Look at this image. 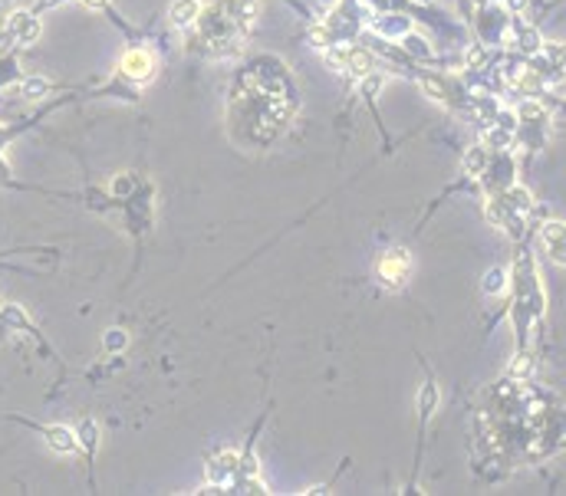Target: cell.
<instances>
[{"mask_svg": "<svg viewBox=\"0 0 566 496\" xmlns=\"http://www.w3.org/2000/svg\"><path fill=\"white\" fill-rule=\"evenodd\" d=\"M408 270H412V257H408V250H402V247L385 250L376 263L378 280H382V286H389V289H399V286L408 280Z\"/></svg>", "mask_w": 566, "mask_h": 496, "instance_id": "obj_1", "label": "cell"}, {"mask_svg": "<svg viewBox=\"0 0 566 496\" xmlns=\"http://www.w3.org/2000/svg\"><path fill=\"white\" fill-rule=\"evenodd\" d=\"M119 69H122V76L135 79V83H149L151 76H155V69H158V60H155V53L151 50L135 46V50H128L126 56H122Z\"/></svg>", "mask_w": 566, "mask_h": 496, "instance_id": "obj_2", "label": "cell"}, {"mask_svg": "<svg viewBox=\"0 0 566 496\" xmlns=\"http://www.w3.org/2000/svg\"><path fill=\"white\" fill-rule=\"evenodd\" d=\"M7 33H10L17 43H37V37H40L37 13H26V10L10 13V20H7Z\"/></svg>", "mask_w": 566, "mask_h": 496, "instance_id": "obj_3", "label": "cell"}, {"mask_svg": "<svg viewBox=\"0 0 566 496\" xmlns=\"http://www.w3.org/2000/svg\"><path fill=\"white\" fill-rule=\"evenodd\" d=\"M543 243H547V250H550V257L556 263H566V223L560 221L543 223Z\"/></svg>", "mask_w": 566, "mask_h": 496, "instance_id": "obj_4", "label": "cell"}, {"mask_svg": "<svg viewBox=\"0 0 566 496\" xmlns=\"http://www.w3.org/2000/svg\"><path fill=\"white\" fill-rule=\"evenodd\" d=\"M43 437H47V444L53 447V450H60V454H73L76 450V434L69 431V427H63V424H50V427H43Z\"/></svg>", "mask_w": 566, "mask_h": 496, "instance_id": "obj_5", "label": "cell"}, {"mask_svg": "<svg viewBox=\"0 0 566 496\" xmlns=\"http://www.w3.org/2000/svg\"><path fill=\"white\" fill-rule=\"evenodd\" d=\"M198 13H201V3H198V0H175V3L168 7V20H172V26H188L198 20Z\"/></svg>", "mask_w": 566, "mask_h": 496, "instance_id": "obj_6", "label": "cell"}, {"mask_svg": "<svg viewBox=\"0 0 566 496\" xmlns=\"http://www.w3.org/2000/svg\"><path fill=\"white\" fill-rule=\"evenodd\" d=\"M372 66H376V60H372V53H365V50H349L346 53V69L353 76H369L372 73Z\"/></svg>", "mask_w": 566, "mask_h": 496, "instance_id": "obj_7", "label": "cell"}, {"mask_svg": "<svg viewBox=\"0 0 566 496\" xmlns=\"http://www.w3.org/2000/svg\"><path fill=\"white\" fill-rule=\"evenodd\" d=\"M257 13H260V3H257V0H238V10H234V17H238V24L244 26V30L257 20Z\"/></svg>", "mask_w": 566, "mask_h": 496, "instance_id": "obj_8", "label": "cell"}, {"mask_svg": "<svg viewBox=\"0 0 566 496\" xmlns=\"http://www.w3.org/2000/svg\"><path fill=\"white\" fill-rule=\"evenodd\" d=\"M20 92H24L26 99H40V96H47V92H50V83H47V79H40V76H33V79H26L24 86H20Z\"/></svg>", "mask_w": 566, "mask_h": 496, "instance_id": "obj_9", "label": "cell"}, {"mask_svg": "<svg viewBox=\"0 0 566 496\" xmlns=\"http://www.w3.org/2000/svg\"><path fill=\"white\" fill-rule=\"evenodd\" d=\"M517 40H520V50H540V33L537 30H530V26H517Z\"/></svg>", "mask_w": 566, "mask_h": 496, "instance_id": "obj_10", "label": "cell"}, {"mask_svg": "<svg viewBox=\"0 0 566 496\" xmlns=\"http://www.w3.org/2000/svg\"><path fill=\"white\" fill-rule=\"evenodd\" d=\"M484 164H488V155H484V148H471L465 155V171L467 174H481L484 171Z\"/></svg>", "mask_w": 566, "mask_h": 496, "instance_id": "obj_11", "label": "cell"}, {"mask_svg": "<svg viewBox=\"0 0 566 496\" xmlns=\"http://www.w3.org/2000/svg\"><path fill=\"white\" fill-rule=\"evenodd\" d=\"M503 286H507V280H503V270H488V276H484V293H503Z\"/></svg>", "mask_w": 566, "mask_h": 496, "instance_id": "obj_12", "label": "cell"}, {"mask_svg": "<svg viewBox=\"0 0 566 496\" xmlns=\"http://www.w3.org/2000/svg\"><path fill=\"white\" fill-rule=\"evenodd\" d=\"M76 441L86 447V450H92V447H96V424H92V421H83V424H79V431H76Z\"/></svg>", "mask_w": 566, "mask_h": 496, "instance_id": "obj_13", "label": "cell"}, {"mask_svg": "<svg viewBox=\"0 0 566 496\" xmlns=\"http://www.w3.org/2000/svg\"><path fill=\"white\" fill-rule=\"evenodd\" d=\"M382 86H385V79H382V76H376V73L363 76V96H376Z\"/></svg>", "mask_w": 566, "mask_h": 496, "instance_id": "obj_14", "label": "cell"}, {"mask_svg": "<svg viewBox=\"0 0 566 496\" xmlns=\"http://www.w3.org/2000/svg\"><path fill=\"white\" fill-rule=\"evenodd\" d=\"M488 145H494V148L510 145V132H507V128H491V132H488Z\"/></svg>", "mask_w": 566, "mask_h": 496, "instance_id": "obj_15", "label": "cell"}, {"mask_svg": "<svg viewBox=\"0 0 566 496\" xmlns=\"http://www.w3.org/2000/svg\"><path fill=\"white\" fill-rule=\"evenodd\" d=\"M106 348H113V352L126 348V332H122V329H113V332L106 335Z\"/></svg>", "mask_w": 566, "mask_h": 496, "instance_id": "obj_16", "label": "cell"}, {"mask_svg": "<svg viewBox=\"0 0 566 496\" xmlns=\"http://www.w3.org/2000/svg\"><path fill=\"white\" fill-rule=\"evenodd\" d=\"M435 401H438V391H435V385H425V391H422V411H431L435 408Z\"/></svg>", "mask_w": 566, "mask_h": 496, "instance_id": "obj_17", "label": "cell"}, {"mask_svg": "<svg viewBox=\"0 0 566 496\" xmlns=\"http://www.w3.org/2000/svg\"><path fill=\"white\" fill-rule=\"evenodd\" d=\"M346 53H349V50L333 46V50H326V62H329V66H346Z\"/></svg>", "mask_w": 566, "mask_h": 496, "instance_id": "obj_18", "label": "cell"}, {"mask_svg": "<svg viewBox=\"0 0 566 496\" xmlns=\"http://www.w3.org/2000/svg\"><path fill=\"white\" fill-rule=\"evenodd\" d=\"M376 26L382 30V33H402V30H405L408 24H405V20H378Z\"/></svg>", "mask_w": 566, "mask_h": 496, "instance_id": "obj_19", "label": "cell"}, {"mask_svg": "<svg viewBox=\"0 0 566 496\" xmlns=\"http://www.w3.org/2000/svg\"><path fill=\"white\" fill-rule=\"evenodd\" d=\"M310 40H313V46L326 50V46H329V33H326V26H316L313 33H310Z\"/></svg>", "mask_w": 566, "mask_h": 496, "instance_id": "obj_20", "label": "cell"}, {"mask_svg": "<svg viewBox=\"0 0 566 496\" xmlns=\"http://www.w3.org/2000/svg\"><path fill=\"white\" fill-rule=\"evenodd\" d=\"M520 115H524V119H540L543 109L537 102H524V105H520Z\"/></svg>", "mask_w": 566, "mask_h": 496, "instance_id": "obj_21", "label": "cell"}, {"mask_svg": "<svg viewBox=\"0 0 566 496\" xmlns=\"http://www.w3.org/2000/svg\"><path fill=\"white\" fill-rule=\"evenodd\" d=\"M290 119V105L287 102H274V122H287Z\"/></svg>", "mask_w": 566, "mask_h": 496, "instance_id": "obj_22", "label": "cell"}, {"mask_svg": "<svg viewBox=\"0 0 566 496\" xmlns=\"http://www.w3.org/2000/svg\"><path fill=\"white\" fill-rule=\"evenodd\" d=\"M530 372V359L527 355H520V359L514 361V368H510V375H527Z\"/></svg>", "mask_w": 566, "mask_h": 496, "instance_id": "obj_23", "label": "cell"}, {"mask_svg": "<svg viewBox=\"0 0 566 496\" xmlns=\"http://www.w3.org/2000/svg\"><path fill=\"white\" fill-rule=\"evenodd\" d=\"M63 0H37V13L40 10H50V7H60Z\"/></svg>", "mask_w": 566, "mask_h": 496, "instance_id": "obj_24", "label": "cell"}, {"mask_svg": "<svg viewBox=\"0 0 566 496\" xmlns=\"http://www.w3.org/2000/svg\"><path fill=\"white\" fill-rule=\"evenodd\" d=\"M527 7V0H507V10H514V13H520Z\"/></svg>", "mask_w": 566, "mask_h": 496, "instance_id": "obj_25", "label": "cell"}, {"mask_svg": "<svg viewBox=\"0 0 566 496\" xmlns=\"http://www.w3.org/2000/svg\"><path fill=\"white\" fill-rule=\"evenodd\" d=\"M481 60H484V53H481V50H471V53H467V62H471V66H478Z\"/></svg>", "mask_w": 566, "mask_h": 496, "instance_id": "obj_26", "label": "cell"}, {"mask_svg": "<svg viewBox=\"0 0 566 496\" xmlns=\"http://www.w3.org/2000/svg\"><path fill=\"white\" fill-rule=\"evenodd\" d=\"M83 3H86V7H92V10H102L109 0H83Z\"/></svg>", "mask_w": 566, "mask_h": 496, "instance_id": "obj_27", "label": "cell"}, {"mask_svg": "<svg viewBox=\"0 0 566 496\" xmlns=\"http://www.w3.org/2000/svg\"><path fill=\"white\" fill-rule=\"evenodd\" d=\"M0 3H10V0H0Z\"/></svg>", "mask_w": 566, "mask_h": 496, "instance_id": "obj_28", "label": "cell"}, {"mask_svg": "<svg viewBox=\"0 0 566 496\" xmlns=\"http://www.w3.org/2000/svg\"><path fill=\"white\" fill-rule=\"evenodd\" d=\"M422 3H428V0H422Z\"/></svg>", "mask_w": 566, "mask_h": 496, "instance_id": "obj_29", "label": "cell"}]
</instances>
